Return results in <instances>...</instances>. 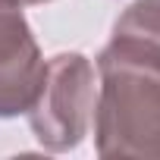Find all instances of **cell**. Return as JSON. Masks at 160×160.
<instances>
[{
    "mask_svg": "<svg viewBox=\"0 0 160 160\" xmlns=\"http://www.w3.org/2000/svg\"><path fill=\"white\" fill-rule=\"evenodd\" d=\"M94 148L104 160H160V72L113 53L98 57Z\"/></svg>",
    "mask_w": 160,
    "mask_h": 160,
    "instance_id": "obj_1",
    "label": "cell"
},
{
    "mask_svg": "<svg viewBox=\"0 0 160 160\" xmlns=\"http://www.w3.org/2000/svg\"><path fill=\"white\" fill-rule=\"evenodd\" d=\"M94 66L82 53H57L44 63L28 122L41 148L63 154L85 141L94 116Z\"/></svg>",
    "mask_w": 160,
    "mask_h": 160,
    "instance_id": "obj_2",
    "label": "cell"
},
{
    "mask_svg": "<svg viewBox=\"0 0 160 160\" xmlns=\"http://www.w3.org/2000/svg\"><path fill=\"white\" fill-rule=\"evenodd\" d=\"M13 3H19V7H28V3H47V0H13Z\"/></svg>",
    "mask_w": 160,
    "mask_h": 160,
    "instance_id": "obj_5",
    "label": "cell"
},
{
    "mask_svg": "<svg viewBox=\"0 0 160 160\" xmlns=\"http://www.w3.org/2000/svg\"><path fill=\"white\" fill-rule=\"evenodd\" d=\"M44 75V60L19 3L0 0V119L28 113Z\"/></svg>",
    "mask_w": 160,
    "mask_h": 160,
    "instance_id": "obj_3",
    "label": "cell"
},
{
    "mask_svg": "<svg viewBox=\"0 0 160 160\" xmlns=\"http://www.w3.org/2000/svg\"><path fill=\"white\" fill-rule=\"evenodd\" d=\"M104 50L160 72V0L129 3L126 13L116 19L113 38Z\"/></svg>",
    "mask_w": 160,
    "mask_h": 160,
    "instance_id": "obj_4",
    "label": "cell"
}]
</instances>
